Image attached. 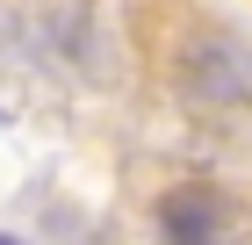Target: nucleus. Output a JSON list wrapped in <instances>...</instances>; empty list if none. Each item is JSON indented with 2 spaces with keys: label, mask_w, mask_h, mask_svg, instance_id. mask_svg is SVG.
I'll return each instance as SVG.
<instances>
[{
  "label": "nucleus",
  "mask_w": 252,
  "mask_h": 245,
  "mask_svg": "<svg viewBox=\"0 0 252 245\" xmlns=\"http://www.w3.org/2000/svg\"><path fill=\"white\" fill-rule=\"evenodd\" d=\"M173 79L202 108H252V43L231 29H194L173 58Z\"/></svg>",
  "instance_id": "obj_1"
},
{
  "label": "nucleus",
  "mask_w": 252,
  "mask_h": 245,
  "mask_svg": "<svg viewBox=\"0 0 252 245\" xmlns=\"http://www.w3.org/2000/svg\"><path fill=\"white\" fill-rule=\"evenodd\" d=\"M158 224L173 245H231V195L223 188H173L158 202Z\"/></svg>",
  "instance_id": "obj_2"
},
{
  "label": "nucleus",
  "mask_w": 252,
  "mask_h": 245,
  "mask_svg": "<svg viewBox=\"0 0 252 245\" xmlns=\"http://www.w3.org/2000/svg\"><path fill=\"white\" fill-rule=\"evenodd\" d=\"M0 245H15V238H0Z\"/></svg>",
  "instance_id": "obj_3"
}]
</instances>
